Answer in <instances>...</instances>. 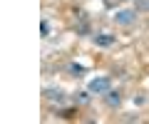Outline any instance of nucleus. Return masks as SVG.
Returning a JSON list of instances; mask_svg holds the SVG:
<instances>
[{"mask_svg":"<svg viewBox=\"0 0 149 124\" xmlns=\"http://www.w3.org/2000/svg\"><path fill=\"white\" fill-rule=\"evenodd\" d=\"M104 99H107L109 107H119V104H122V94H119V92H112V89L104 94Z\"/></svg>","mask_w":149,"mask_h":124,"instance_id":"20e7f679","label":"nucleus"},{"mask_svg":"<svg viewBox=\"0 0 149 124\" xmlns=\"http://www.w3.org/2000/svg\"><path fill=\"white\" fill-rule=\"evenodd\" d=\"M109 87H112L109 77H95V80H90V85H87V92H90V94H107Z\"/></svg>","mask_w":149,"mask_h":124,"instance_id":"f257e3e1","label":"nucleus"},{"mask_svg":"<svg viewBox=\"0 0 149 124\" xmlns=\"http://www.w3.org/2000/svg\"><path fill=\"white\" fill-rule=\"evenodd\" d=\"M139 10H149V0H142L139 3Z\"/></svg>","mask_w":149,"mask_h":124,"instance_id":"0eeeda50","label":"nucleus"},{"mask_svg":"<svg viewBox=\"0 0 149 124\" xmlns=\"http://www.w3.org/2000/svg\"><path fill=\"white\" fill-rule=\"evenodd\" d=\"M95 42L100 45V47H109V45H114V35L100 33V35H95Z\"/></svg>","mask_w":149,"mask_h":124,"instance_id":"7ed1b4c3","label":"nucleus"},{"mask_svg":"<svg viewBox=\"0 0 149 124\" xmlns=\"http://www.w3.org/2000/svg\"><path fill=\"white\" fill-rule=\"evenodd\" d=\"M40 33H42V35L50 33V22H47V20H42V25H40Z\"/></svg>","mask_w":149,"mask_h":124,"instance_id":"423d86ee","label":"nucleus"},{"mask_svg":"<svg viewBox=\"0 0 149 124\" xmlns=\"http://www.w3.org/2000/svg\"><path fill=\"white\" fill-rule=\"evenodd\" d=\"M134 20H137V12L134 10H119L117 15H114V22H117V25H132Z\"/></svg>","mask_w":149,"mask_h":124,"instance_id":"f03ea898","label":"nucleus"},{"mask_svg":"<svg viewBox=\"0 0 149 124\" xmlns=\"http://www.w3.org/2000/svg\"><path fill=\"white\" fill-rule=\"evenodd\" d=\"M45 97H47V99H57V102H60V99H62V92H55V89H45Z\"/></svg>","mask_w":149,"mask_h":124,"instance_id":"39448f33","label":"nucleus"}]
</instances>
